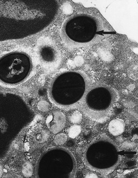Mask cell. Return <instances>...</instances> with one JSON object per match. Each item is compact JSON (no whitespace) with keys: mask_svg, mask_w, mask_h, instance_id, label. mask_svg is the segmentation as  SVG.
I'll list each match as a JSON object with an SVG mask.
<instances>
[{"mask_svg":"<svg viewBox=\"0 0 138 178\" xmlns=\"http://www.w3.org/2000/svg\"><path fill=\"white\" fill-rule=\"evenodd\" d=\"M58 10L56 1H0V43L43 32L56 20Z\"/></svg>","mask_w":138,"mask_h":178,"instance_id":"1","label":"cell"},{"mask_svg":"<svg viewBox=\"0 0 138 178\" xmlns=\"http://www.w3.org/2000/svg\"><path fill=\"white\" fill-rule=\"evenodd\" d=\"M59 33L66 46L73 49L94 45L116 34L98 12L90 9L80 10L67 17Z\"/></svg>","mask_w":138,"mask_h":178,"instance_id":"2","label":"cell"},{"mask_svg":"<svg viewBox=\"0 0 138 178\" xmlns=\"http://www.w3.org/2000/svg\"><path fill=\"white\" fill-rule=\"evenodd\" d=\"M89 79L80 70H64L57 73L50 82V100L61 108L69 109L80 105L88 89Z\"/></svg>","mask_w":138,"mask_h":178,"instance_id":"3","label":"cell"},{"mask_svg":"<svg viewBox=\"0 0 138 178\" xmlns=\"http://www.w3.org/2000/svg\"><path fill=\"white\" fill-rule=\"evenodd\" d=\"M34 56L26 49H15L0 55V84L10 88L26 82L36 73Z\"/></svg>","mask_w":138,"mask_h":178,"instance_id":"4","label":"cell"},{"mask_svg":"<svg viewBox=\"0 0 138 178\" xmlns=\"http://www.w3.org/2000/svg\"><path fill=\"white\" fill-rule=\"evenodd\" d=\"M121 159L118 146L105 134L94 139L84 152L86 165L90 169L103 174L113 171Z\"/></svg>","mask_w":138,"mask_h":178,"instance_id":"5","label":"cell"},{"mask_svg":"<svg viewBox=\"0 0 138 178\" xmlns=\"http://www.w3.org/2000/svg\"><path fill=\"white\" fill-rule=\"evenodd\" d=\"M119 97L117 90L111 86L96 84L88 89L79 105L88 118L96 122L104 123L109 119Z\"/></svg>","mask_w":138,"mask_h":178,"instance_id":"6","label":"cell"},{"mask_svg":"<svg viewBox=\"0 0 138 178\" xmlns=\"http://www.w3.org/2000/svg\"><path fill=\"white\" fill-rule=\"evenodd\" d=\"M76 162L72 153L63 147L44 152L36 165L37 178H75Z\"/></svg>","mask_w":138,"mask_h":178,"instance_id":"7","label":"cell"},{"mask_svg":"<svg viewBox=\"0 0 138 178\" xmlns=\"http://www.w3.org/2000/svg\"><path fill=\"white\" fill-rule=\"evenodd\" d=\"M34 58L36 64L46 72L58 68L62 62V53L56 42L49 36H44L37 40Z\"/></svg>","mask_w":138,"mask_h":178,"instance_id":"8","label":"cell"},{"mask_svg":"<svg viewBox=\"0 0 138 178\" xmlns=\"http://www.w3.org/2000/svg\"><path fill=\"white\" fill-rule=\"evenodd\" d=\"M46 123L50 130L56 134L64 128L66 123V116L62 112L53 111L47 116Z\"/></svg>","mask_w":138,"mask_h":178,"instance_id":"9","label":"cell"},{"mask_svg":"<svg viewBox=\"0 0 138 178\" xmlns=\"http://www.w3.org/2000/svg\"><path fill=\"white\" fill-rule=\"evenodd\" d=\"M125 122L121 119H115L109 123L108 129L111 135L117 136L121 135L125 130Z\"/></svg>","mask_w":138,"mask_h":178,"instance_id":"10","label":"cell"},{"mask_svg":"<svg viewBox=\"0 0 138 178\" xmlns=\"http://www.w3.org/2000/svg\"><path fill=\"white\" fill-rule=\"evenodd\" d=\"M82 128L80 126L78 125H73L69 128L68 135L70 138H76L80 134Z\"/></svg>","mask_w":138,"mask_h":178,"instance_id":"11","label":"cell"},{"mask_svg":"<svg viewBox=\"0 0 138 178\" xmlns=\"http://www.w3.org/2000/svg\"><path fill=\"white\" fill-rule=\"evenodd\" d=\"M22 173L26 177H30L33 174V167L29 162H26L23 165Z\"/></svg>","mask_w":138,"mask_h":178,"instance_id":"12","label":"cell"},{"mask_svg":"<svg viewBox=\"0 0 138 178\" xmlns=\"http://www.w3.org/2000/svg\"><path fill=\"white\" fill-rule=\"evenodd\" d=\"M70 122L74 124L79 123L82 120V114L79 112H74L70 117Z\"/></svg>","mask_w":138,"mask_h":178,"instance_id":"13","label":"cell"},{"mask_svg":"<svg viewBox=\"0 0 138 178\" xmlns=\"http://www.w3.org/2000/svg\"><path fill=\"white\" fill-rule=\"evenodd\" d=\"M67 139V137L64 134H60L57 135L55 138V142L57 145L64 144Z\"/></svg>","mask_w":138,"mask_h":178,"instance_id":"14","label":"cell"},{"mask_svg":"<svg viewBox=\"0 0 138 178\" xmlns=\"http://www.w3.org/2000/svg\"><path fill=\"white\" fill-rule=\"evenodd\" d=\"M38 107L40 111L46 112L49 109L50 105L49 103L45 101H41L38 103Z\"/></svg>","mask_w":138,"mask_h":178,"instance_id":"15","label":"cell"},{"mask_svg":"<svg viewBox=\"0 0 138 178\" xmlns=\"http://www.w3.org/2000/svg\"><path fill=\"white\" fill-rule=\"evenodd\" d=\"M49 138V134L47 133L45 131L41 132L36 135V140L41 142L44 141L45 140H47V139Z\"/></svg>","mask_w":138,"mask_h":178,"instance_id":"16","label":"cell"},{"mask_svg":"<svg viewBox=\"0 0 138 178\" xmlns=\"http://www.w3.org/2000/svg\"><path fill=\"white\" fill-rule=\"evenodd\" d=\"M85 178H99L98 175L94 173H89L86 175Z\"/></svg>","mask_w":138,"mask_h":178,"instance_id":"17","label":"cell"},{"mask_svg":"<svg viewBox=\"0 0 138 178\" xmlns=\"http://www.w3.org/2000/svg\"><path fill=\"white\" fill-rule=\"evenodd\" d=\"M2 170L1 167L0 166V177H1V176L2 175Z\"/></svg>","mask_w":138,"mask_h":178,"instance_id":"18","label":"cell"}]
</instances>
